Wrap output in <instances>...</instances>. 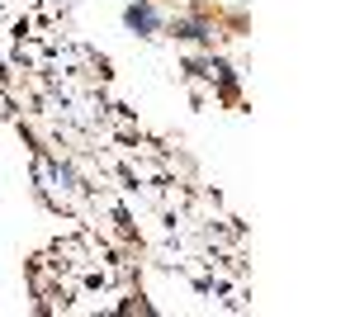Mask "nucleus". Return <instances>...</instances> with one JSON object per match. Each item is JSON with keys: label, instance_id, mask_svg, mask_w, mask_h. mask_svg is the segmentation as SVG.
I'll return each instance as SVG.
<instances>
[{"label": "nucleus", "instance_id": "f257e3e1", "mask_svg": "<svg viewBox=\"0 0 355 317\" xmlns=\"http://www.w3.org/2000/svg\"><path fill=\"white\" fill-rule=\"evenodd\" d=\"M128 24L142 28V33H152V28H157V19H152V10H128Z\"/></svg>", "mask_w": 355, "mask_h": 317}]
</instances>
